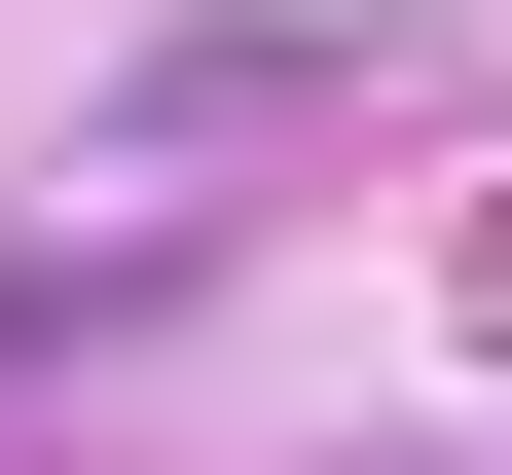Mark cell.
<instances>
[{"label": "cell", "instance_id": "1", "mask_svg": "<svg viewBox=\"0 0 512 475\" xmlns=\"http://www.w3.org/2000/svg\"><path fill=\"white\" fill-rule=\"evenodd\" d=\"M439 329H476V366H512V220H476V256H439Z\"/></svg>", "mask_w": 512, "mask_h": 475}]
</instances>
